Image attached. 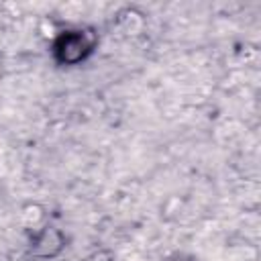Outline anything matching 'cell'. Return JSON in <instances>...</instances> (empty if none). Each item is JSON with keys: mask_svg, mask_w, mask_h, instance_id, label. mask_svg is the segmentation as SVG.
Returning a JSON list of instances; mask_svg holds the SVG:
<instances>
[{"mask_svg": "<svg viewBox=\"0 0 261 261\" xmlns=\"http://www.w3.org/2000/svg\"><path fill=\"white\" fill-rule=\"evenodd\" d=\"M98 47V35L92 27H73L55 35L51 43L53 61L61 67L84 63Z\"/></svg>", "mask_w": 261, "mask_h": 261, "instance_id": "1", "label": "cell"}, {"mask_svg": "<svg viewBox=\"0 0 261 261\" xmlns=\"http://www.w3.org/2000/svg\"><path fill=\"white\" fill-rule=\"evenodd\" d=\"M67 247L65 232L55 224H45L29 239V255L35 259H55Z\"/></svg>", "mask_w": 261, "mask_h": 261, "instance_id": "2", "label": "cell"}, {"mask_svg": "<svg viewBox=\"0 0 261 261\" xmlns=\"http://www.w3.org/2000/svg\"><path fill=\"white\" fill-rule=\"evenodd\" d=\"M161 261H194V259L188 257V255H184V253H173V255H169V257H165Z\"/></svg>", "mask_w": 261, "mask_h": 261, "instance_id": "3", "label": "cell"}, {"mask_svg": "<svg viewBox=\"0 0 261 261\" xmlns=\"http://www.w3.org/2000/svg\"><path fill=\"white\" fill-rule=\"evenodd\" d=\"M4 67H6V63H4V55L0 53V80H2V75H4Z\"/></svg>", "mask_w": 261, "mask_h": 261, "instance_id": "4", "label": "cell"}]
</instances>
